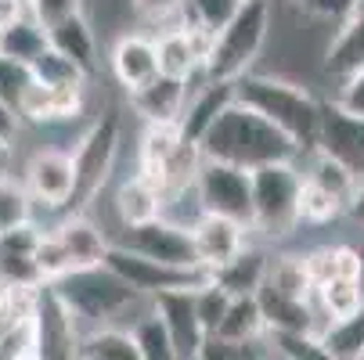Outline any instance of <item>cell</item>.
<instances>
[{
    "label": "cell",
    "mask_w": 364,
    "mask_h": 360,
    "mask_svg": "<svg viewBox=\"0 0 364 360\" xmlns=\"http://www.w3.org/2000/svg\"><path fill=\"white\" fill-rule=\"evenodd\" d=\"M198 151L202 159L235 163L242 170H256L267 163H299L303 156L285 130H278L267 116H259L242 101H231L210 123V130L198 137Z\"/></svg>",
    "instance_id": "1"
},
{
    "label": "cell",
    "mask_w": 364,
    "mask_h": 360,
    "mask_svg": "<svg viewBox=\"0 0 364 360\" xmlns=\"http://www.w3.org/2000/svg\"><path fill=\"white\" fill-rule=\"evenodd\" d=\"M231 87H235V101L256 109L278 130H285L299 144L303 156L318 144L321 101H314V94L303 90L299 83H289L278 76H259V72H242L238 80H231Z\"/></svg>",
    "instance_id": "2"
},
{
    "label": "cell",
    "mask_w": 364,
    "mask_h": 360,
    "mask_svg": "<svg viewBox=\"0 0 364 360\" xmlns=\"http://www.w3.org/2000/svg\"><path fill=\"white\" fill-rule=\"evenodd\" d=\"M62 302L73 310L80 332L97 328V324H123L127 314L144 299L130 281H123L112 267L97 263V267H80L62 278L50 281Z\"/></svg>",
    "instance_id": "3"
},
{
    "label": "cell",
    "mask_w": 364,
    "mask_h": 360,
    "mask_svg": "<svg viewBox=\"0 0 364 360\" xmlns=\"http://www.w3.org/2000/svg\"><path fill=\"white\" fill-rule=\"evenodd\" d=\"M267 29H271V4L267 0H245L231 15V22L213 36V50L202 65V76L231 83L242 72H249L256 55L267 43Z\"/></svg>",
    "instance_id": "4"
},
{
    "label": "cell",
    "mask_w": 364,
    "mask_h": 360,
    "mask_svg": "<svg viewBox=\"0 0 364 360\" xmlns=\"http://www.w3.org/2000/svg\"><path fill=\"white\" fill-rule=\"evenodd\" d=\"M252 180V231L264 238H285L299 227V184L296 163H267L249 170Z\"/></svg>",
    "instance_id": "5"
},
{
    "label": "cell",
    "mask_w": 364,
    "mask_h": 360,
    "mask_svg": "<svg viewBox=\"0 0 364 360\" xmlns=\"http://www.w3.org/2000/svg\"><path fill=\"white\" fill-rule=\"evenodd\" d=\"M116 156H119V116L105 112L97 123H90V130L73 148L76 187H73L69 209H83L87 202H94V195L105 187V180L116 166Z\"/></svg>",
    "instance_id": "6"
},
{
    "label": "cell",
    "mask_w": 364,
    "mask_h": 360,
    "mask_svg": "<svg viewBox=\"0 0 364 360\" xmlns=\"http://www.w3.org/2000/svg\"><path fill=\"white\" fill-rule=\"evenodd\" d=\"M105 267H112L123 281H130L144 299L159 295V292H173V288H202L205 281H213V271L205 267H177V263H163L151 260V256H141L119 241H109L105 252Z\"/></svg>",
    "instance_id": "7"
},
{
    "label": "cell",
    "mask_w": 364,
    "mask_h": 360,
    "mask_svg": "<svg viewBox=\"0 0 364 360\" xmlns=\"http://www.w3.org/2000/svg\"><path fill=\"white\" fill-rule=\"evenodd\" d=\"M195 195L202 213H217L252 231V180L249 170L220 159H202L195 170Z\"/></svg>",
    "instance_id": "8"
},
{
    "label": "cell",
    "mask_w": 364,
    "mask_h": 360,
    "mask_svg": "<svg viewBox=\"0 0 364 360\" xmlns=\"http://www.w3.org/2000/svg\"><path fill=\"white\" fill-rule=\"evenodd\" d=\"M22 184L33 195V202L43 205V209H69L73 187H76L73 151H62V148L33 151L26 170H22Z\"/></svg>",
    "instance_id": "9"
},
{
    "label": "cell",
    "mask_w": 364,
    "mask_h": 360,
    "mask_svg": "<svg viewBox=\"0 0 364 360\" xmlns=\"http://www.w3.org/2000/svg\"><path fill=\"white\" fill-rule=\"evenodd\" d=\"M119 245L151 256V260H163V263H177V267H202L195 260V245H191V231L166 220V217H155L134 227H123Z\"/></svg>",
    "instance_id": "10"
},
{
    "label": "cell",
    "mask_w": 364,
    "mask_h": 360,
    "mask_svg": "<svg viewBox=\"0 0 364 360\" xmlns=\"http://www.w3.org/2000/svg\"><path fill=\"white\" fill-rule=\"evenodd\" d=\"M33 321H36V339H40V356L55 360V356H76L80 342V324L73 310L62 302L50 281L36 285V302H33Z\"/></svg>",
    "instance_id": "11"
},
{
    "label": "cell",
    "mask_w": 364,
    "mask_h": 360,
    "mask_svg": "<svg viewBox=\"0 0 364 360\" xmlns=\"http://www.w3.org/2000/svg\"><path fill=\"white\" fill-rule=\"evenodd\" d=\"M148 302H151V310L166 321L177 360H198L202 346H205V328H202L198 310H195V292L191 288H173V292L151 295Z\"/></svg>",
    "instance_id": "12"
},
{
    "label": "cell",
    "mask_w": 364,
    "mask_h": 360,
    "mask_svg": "<svg viewBox=\"0 0 364 360\" xmlns=\"http://www.w3.org/2000/svg\"><path fill=\"white\" fill-rule=\"evenodd\" d=\"M314 148L339 159L360 180L364 177V116H353L339 105H321V126H318Z\"/></svg>",
    "instance_id": "13"
},
{
    "label": "cell",
    "mask_w": 364,
    "mask_h": 360,
    "mask_svg": "<svg viewBox=\"0 0 364 360\" xmlns=\"http://www.w3.org/2000/svg\"><path fill=\"white\" fill-rule=\"evenodd\" d=\"M191 245H195V260L205 271H217L220 263H228L231 256L249 241V227L231 220V217H217V213H202L191 227Z\"/></svg>",
    "instance_id": "14"
},
{
    "label": "cell",
    "mask_w": 364,
    "mask_h": 360,
    "mask_svg": "<svg viewBox=\"0 0 364 360\" xmlns=\"http://www.w3.org/2000/svg\"><path fill=\"white\" fill-rule=\"evenodd\" d=\"M22 123L33 126H55V123H69L83 112V90H65V87H47L40 80H29L18 105H15Z\"/></svg>",
    "instance_id": "15"
},
{
    "label": "cell",
    "mask_w": 364,
    "mask_h": 360,
    "mask_svg": "<svg viewBox=\"0 0 364 360\" xmlns=\"http://www.w3.org/2000/svg\"><path fill=\"white\" fill-rule=\"evenodd\" d=\"M130 109L144 119V123H177L184 105H188V80H173V76H155L144 87L130 90Z\"/></svg>",
    "instance_id": "16"
},
{
    "label": "cell",
    "mask_w": 364,
    "mask_h": 360,
    "mask_svg": "<svg viewBox=\"0 0 364 360\" xmlns=\"http://www.w3.org/2000/svg\"><path fill=\"white\" fill-rule=\"evenodd\" d=\"M50 231H55V238L62 241L65 260H69V267H73V271L105 263L109 238H105V231H101L90 217H83L80 209H73V217H65L62 224H55Z\"/></svg>",
    "instance_id": "17"
},
{
    "label": "cell",
    "mask_w": 364,
    "mask_h": 360,
    "mask_svg": "<svg viewBox=\"0 0 364 360\" xmlns=\"http://www.w3.org/2000/svg\"><path fill=\"white\" fill-rule=\"evenodd\" d=\"M112 76L119 80V87L130 94L137 87H144L148 80L159 76V62H155V40L141 36V33H127L116 40L112 55H109Z\"/></svg>",
    "instance_id": "18"
},
{
    "label": "cell",
    "mask_w": 364,
    "mask_h": 360,
    "mask_svg": "<svg viewBox=\"0 0 364 360\" xmlns=\"http://www.w3.org/2000/svg\"><path fill=\"white\" fill-rule=\"evenodd\" d=\"M231 101H235V87L228 80H205V87L195 97H188V105H184V112L177 119L181 133L198 144V137L210 130V123L231 105Z\"/></svg>",
    "instance_id": "19"
},
{
    "label": "cell",
    "mask_w": 364,
    "mask_h": 360,
    "mask_svg": "<svg viewBox=\"0 0 364 360\" xmlns=\"http://www.w3.org/2000/svg\"><path fill=\"white\" fill-rule=\"evenodd\" d=\"M267 267H271V256L264 249H252L249 241L231 256L228 263H220L213 271V281L228 292V295H252L267 278Z\"/></svg>",
    "instance_id": "20"
},
{
    "label": "cell",
    "mask_w": 364,
    "mask_h": 360,
    "mask_svg": "<svg viewBox=\"0 0 364 360\" xmlns=\"http://www.w3.org/2000/svg\"><path fill=\"white\" fill-rule=\"evenodd\" d=\"M47 43L58 47L65 58H73L87 76L97 72V40H94V29L83 18V11L69 15V18L55 22V26H47Z\"/></svg>",
    "instance_id": "21"
},
{
    "label": "cell",
    "mask_w": 364,
    "mask_h": 360,
    "mask_svg": "<svg viewBox=\"0 0 364 360\" xmlns=\"http://www.w3.org/2000/svg\"><path fill=\"white\" fill-rule=\"evenodd\" d=\"M116 217L123 227H134V224H144V220H155L163 217V191L155 187L151 180H144L141 173L127 177L119 187H116Z\"/></svg>",
    "instance_id": "22"
},
{
    "label": "cell",
    "mask_w": 364,
    "mask_h": 360,
    "mask_svg": "<svg viewBox=\"0 0 364 360\" xmlns=\"http://www.w3.org/2000/svg\"><path fill=\"white\" fill-rule=\"evenodd\" d=\"M76 356L80 360H141L137 342L127 324H97V328L80 332Z\"/></svg>",
    "instance_id": "23"
},
{
    "label": "cell",
    "mask_w": 364,
    "mask_h": 360,
    "mask_svg": "<svg viewBox=\"0 0 364 360\" xmlns=\"http://www.w3.org/2000/svg\"><path fill=\"white\" fill-rule=\"evenodd\" d=\"M360 65H364V4L350 18L339 22V33L328 43V55H325V72L343 80L346 72H353Z\"/></svg>",
    "instance_id": "24"
},
{
    "label": "cell",
    "mask_w": 364,
    "mask_h": 360,
    "mask_svg": "<svg viewBox=\"0 0 364 360\" xmlns=\"http://www.w3.org/2000/svg\"><path fill=\"white\" fill-rule=\"evenodd\" d=\"M155 62H159V72H163V76L188 80V83L202 72V62H198L195 47H191V40H188L184 22H181V26H170L163 36H155Z\"/></svg>",
    "instance_id": "25"
},
{
    "label": "cell",
    "mask_w": 364,
    "mask_h": 360,
    "mask_svg": "<svg viewBox=\"0 0 364 360\" xmlns=\"http://www.w3.org/2000/svg\"><path fill=\"white\" fill-rule=\"evenodd\" d=\"M318 342L325 346L328 360H364V306L346 317H332Z\"/></svg>",
    "instance_id": "26"
},
{
    "label": "cell",
    "mask_w": 364,
    "mask_h": 360,
    "mask_svg": "<svg viewBox=\"0 0 364 360\" xmlns=\"http://www.w3.org/2000/svg\"><path fill=\"white\" fill-rule=\"evenodd\" d=\"M264 314H259L256 295H231L224 321L217 324L213 339H228V342H259L264 339Z\"/></svg>",
    "instance_id": "27"
},
{
    "label": "cell",
    "mask_w": 364,
    "mask_h": 360,
    "mask_svg": "<svg viewBox=\"0 0 364 360\" xmlns=\"http://www.w3.org/2000/svg\"><path fill=\"white\" fill-rule=\"evenodd\" d=\"M306 267L314 285L328 278H364V256L350 245H321L314 252H306Z\"/></svg>",
    "instance_id": "28"
},
{
    "label": "cell",
    "mask_w": 364,
    "mask_h": 360,
    "mask_svg": "<svg viewBox=\"0 0 364 360\" xmlns=\"http://www.w3.org/2000/svg\"><path fill=\"white\" fill-rule=\"evenodd\" d=\"M43 47H47V29L33 15H18V18L0 26V55L18 58V62L29 65Z\"/></svg>",
    "instance_id": "29"
},
{
    "label": "cell",
    "mask_w": 364,
    "mask_h": 360,
    "mask_svg": "<svg viewBox=\"0 0 364 360\" xmlns=\"http://www.w3.org/2000/svg\"><path fill=\"white\" fill-rule=\"evenodd\" d=\"M29 72H33V80H40L47 87H65V90H87V80H90L73 58H65L62 50L50 47V43L29 62Z\"/></svg>",
    "instance_id": "30"
},
{
    "label": "cell",
    "mask_w": 364,
    "mask_h": 360,
    "mask_svg": "<svg viewBox=\"0 0 364 360\" xmlns=\"http://www.w3.org/2000/svg\"><path fill=\"white\" fill-rule=\"evenodd\" d=\"M130 335L137 342V356L141 360H177L170 328H166V321L159 314L151 310V306H148V314L130 321Z\"/></svg>",
    "instance_id": "31"
},
{
    "label": "cell",
    "mask_w": 364,
    "mask_h": 360,
    "mask_svg": "<svg viewBox=\"0 0 364 360\" xmlns=\"http://www.w3.org/2000/svg\"><path fill=\"white\" fill-rule=\"evenodd\" d=\"M314 302L325 317H346L364 306V278H328L314 285Z\"/></svg>",
    "instance_id": "32"
},
{
    "label": "cell",
    "mask_w": 364,
    "mask_h": 360,
    "mask_svg": "<svg viewBox=\"0 0 364 360\" xmlns=\"http://www.w3.org/2000/svg\"><path fill=\"white\" fill-rule=\"evenodd\" d=\"M264 281H271L278 292H285V295H292V299H310V295H314V278H310L306 256H299V252L274 256Z\"/></svg>",
    "instance_id": "33"
},
{
    "label": "cell",
    "mask_w": 364,
    "mask_h": 360,
    "mask_svg": "<svg viewBox=\"0 0 364 360\" xmlns=\"http://www.w3.org/2000/svg\"><path fill=\"white\" fill-rule=\"evenodd\" d=\"M306 156H310V166L303 170V177H306V180H314V184H321L325 191H332V195L346 205V198H350V195H353V187H357V177H353L339 159L325 156L321 148H310Z\"/></svg>",
    "instance_id": "34"
},
{
    "label": "cell",
    "mask_w": 364,
    "mask_h": 360,
    "mask_svg": "<svg viewBox=\"0 0 364 360\" xmlns=\"http://www.w3.org/2000/svg\"><path fill=\"white\" fill-rule=\"evenodd\" d=\"M36 356H40V339L33 314L0 321V360H36Z\"/></svg>",
    "instance_id": "35"
},
{
    "label": "cell",
    "mask_w": 364,
    "mask_h": 360,
    "mask_svg": "<svg viewBox=\"0 0 364 360\" xmlns=\"http://www.w3.org/2000/svg\"><path fill=\"white\" fill-rule=\"evenodd\" d=\"M343 209L346 205L332 191H325L321 184L303 177V184H299V224H318L321 227V224H332L336 217H343Z\"/></svg>",
    "instance_id": "36"
},
{
    "label": "cell",
    "mask_w": 364,
    "mask_h": 360,
    "mask_svg": "<svg viewBox=\"0 0 364 360\" xmlns=\"http://www.w3.org/2000/svg\"><path fill=\"white\" fill-rule=\"evenodd\" d=\"M33 205L36 202L22 180H15L11 173L0 177V234L11 227H22V224H33Z\"/></svg>",
    "instance_id": "37"
},
{
    "label": "cell",
    "mask_w": 364,
    "mask_h": 360,
    "mask_svg": "<svg viewBox=\"0 0 364 360\" xmlns=\"http://www.w3.org/2000/svg\"><path fill=\"white\" fill-rule=\"evenodd\" d=\"M264 342H271L274 356H292V360H328L325 346L310 332H264Z\"/></svg>",
    "instance_id": "38"
},
{
    "label": "cell",
    "mask_w": 364,
    "mask_h": 360,
    "mask_svg": "<svg viewBox=\"0 0 364 360\" xmlns=\"http://www.w3.org/2000/svg\"><path fill=\"white\" fill-rule=\"evenodd\" d=\"M242 4H245V0H184V18L220 33Z\"/></svg>",
    "instance_id": "39"
},
{
    "label": "cell",
    "mask_w": 364,
    "mask_h": 360,
    "mask_svg": "<svg viewBox=\"0 0 364 360\" xmlns=\"http://www.w3.org/2000/svg\"><path fill=\"white\" fill-rule=\"evenodd\" d=\"M231 295L217 285V281H205L202 288H195V310H198V321L205 328V339L217 332V324L224 321V310H228Z\"/></svg>",
    "instance_id": "40"
},
{
    "label": "cell",
    "mask_w": 364,
    "mask_h": 360,
    "mask_svg": "<svg viewBox=\"0 0 364 360\" xmlns=\"http://www.w3.org/2000/svg\"><path fill=\"white\" fill-rule=\"evenodd\" d=\"M130 8L141 22H151V26L184 22V0H130Z\"/></svg>",
    "instance_id": "41"
},
{
    "label": "cell",
    "mask_w": 364,
    "mask_h": 360,
    "mask_svg": "<svg viewBox=\"0 0 364 360\" xmlns=\"http://www.w3.org/2000/svg\"><path fill=\"white\" fill-rule=\"evenodd\" d=\"M29 80H33V72H29V65H26V62L0 55V101H8V105L15 109Z\"/></svg>",
    "instance_id": "42"
},
{
    "label": "cell",
    "mask_w": 364,
    "mask_h": 360,
    "mask_svg": "<svg viewBox=\"0 0 364 360\" xmlns=\"http://www.w3.org/2000/svg\"><path fill=\"white\" fill-rule=\"evenodd\" d=\"M83 11V0H29V15L47 29V26H55L69 15H80Z\"/></svg>",
    "instance_id": "43"
},
{
    "label": "cell",
    "mask_w": 364,
    "mask_h": 360,
    "mask_svg": "<svg viewBox=\"0 0 364 360\" xmlns=\"http://www.w3.org/2000/svg\"><path fill=\"white\" fill-rule=\"evenodd\" d=\"M303 11L306 15H314V18H325V22H343L350 18L364 0H299Z\"/></svg>",
    "instance_id": "44"
},
{
    "label": "cell",
    "mask_w": 364,
    "mask_h": 360,
    "mask_svg": "<svg viewBox=\"0 0 364 360\" xmlns=\"http://www.w3.org/2000/svg\"><path fill=\"white\" fill-rule=\"evenodd\" d=\"M336 105L346 109V112H353V116H364V65L343 76V90H339Z\"/></svg>",
    "instance_id": "45"
},
{
    "label": "cell",
    "mask_w": 364,
    "mask_h": 360,
    "mask_svg": "<svg viewBox=\"0 0 364 360\" xmlns=\"http://www.w3.org/2000/svg\"><path fill=\"white\" fill-rule=\"evenodd\" d=\"M353 224H360L364 227V177L357 180V187H353V195L346 198V209H343Z\"/></svg>",
    "instance_id": "46"
},
{
    "label": "cell",
    "mask_w": 364,
    "mask_h": 360,
    "mask_svg": "<svg viewBox=\"0 0 364 360\" xmlns=\"http://www.w3.org/2000/svg\"><path fill=\"white\" fill-rule=\"evenodd\" d=\"M18 112L8 105V101H0V133H4V137H15L18 133Z\"/></svg>",
    "instance_id": "47"
},
{
    "label": "cell",
    "mask_w": 364,
    "mask_h": 360,
    "mask_svg": "<svg viewBox=\"0 0 364 360\" xmlns=\"http://www.w3.org/2000/svg\"><path fill=\"white\" fill-rule=\"evenodd\" d=\"M11 166H15V137L0 133V177H8Z\"/></svg>",
    "instance_id": "48"
},
{
    "label": "cell",
    "mask_w": 364,
    "mask_h": 360,
    "mask_svg": "<svg viewBox=\"0 0 364 360\" xmlns=\"http://www.w3.org/2000/svg\"><path fill=\"white\" fill-rule=\"evenodd\" d=\"M18 15H29V0H0V26Z\"/></svg>",
    "instance_id": "49"
},
{
    "label": "cell",
    "mask_w": 364,
    "mask_h": 360,
    "mask_svg": "<svg viewBox=\"0 0 364 360\" xmlns=\"http://www.w3.org/2000/svg\"><path fill=\"white\" fill-rule=\"evenodd\" d=\"M282 4H299V0H282Z\"/></svg>",
    "instance_id": "50"
}]
</instances>
